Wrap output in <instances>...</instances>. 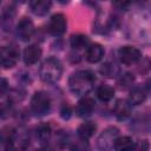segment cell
Listing matches in <instances>:
<instances>
[{
	"mask_svg": "<svg viewBox=\"0 0 151 151\" xmlns=\"http://www.w3.org/2000/svg\"><path fill=\"white\" fill-rule=\"evenodd\" d=\"M51 98L44 91H38L31 99V110L35 116H45L50 112Z\"/></svg>",
	"mask_w": 151,
	"mask_h": 151,
	"instance_id": "cell-3",
	"label": "cell"
},
{
	"mask_svg": "<svg viewBox=\"0 0 151 151\" xmlns=\"http://www.w3.org/2000/svg\"><path fill=\"white\" fill-rule=\"evenodd\" d=\"M119 58H120V61L125 65H132V64H136L140 57H142V53L140 51L134 47V46H130V45H125L123 47L119 48Z\"/></svg>",
	"mask_w": 151,
	"mask_h": 151,
	"instance_id": "cell-6",
	"label": "cell"
},
{
	"mask_svg": "<svg viewBox=\"0 0 151 151\" xmlns=\"http://www.w3.org/2000/svg\"><path fill=\"white\" fill-rule=\"evenodd\" d=\"M14 134H15V131L13 127H11V126L4 127L0 132V142L2 143V145L12 144V142L14 139Z\"/></svg>",
	"mask_w": 151,
	"mask_h": 151,
	"instance_id": "cell-20",
	"label": "cell"
},
{
	"mask_svg": "<svg viewBox=\"0 0 151 151\" xmlns=\"http://www.w3.org/2000/svg\"><path fill=\"white\" fill-rule=\"evenodd\" d=\"M41 48L38 46V45H29L27 46L24 52H22V59H24V63L27 65V66H31V65H34L41 57Z\"/></svg>",
	"mask_w": 151,
	"mask_h": 151,
	"instance_id": "cell-9",
	"label": "cell"
},
{
	"mask_svg": "<svg viewBox=\"0 0 151 151\" xmlns=\"http://www.w3.org/2000/svg\"><path fill=\"white\" fill-rule=\"evenodd\" d=\"M71 151H90V145H88L87 140L79 139L78 142H76L72 145Z\"/></svg>",
	"mask_w": 151,
	"mask_h": 151,
	"instance_id": "cell-22",
	"label": "cell"
},
{
	"mask_svg": "<svg viewBox=\"0 0 151 151\" xmlns=\"http://www.w3.org/2000/svg\"><path fill=\"white\" fill-rule=\"evenodd\" d=\"M146 96H147V92L145 91V88L137 86V87L131 90L127 101L130 103V105H140L142 103L145 101Z\"/></svg>",
	"mask_w": 151,
	"mask_h": 151,
	"instance_id": "cell-15",
	"label": "cell"
},
{
	"mask_svg": "<svg viewBox=\"0 0 151 151\" xmlns=\"http://www.w3.org/2000/svg\"><path fill=\"white\" fill-rule=\"evenodd\" d=\"M51 5H52V2L46 1V0H33L29 2L31 11L33 12V14H35L38 17L46 15L51 8Z\"/></svg>",
	"mask_w": 151,
	"mask_h": 151,
	"instance_id": "cell-13",
	"label": "cell"
},
{
	"mask_svg": "<svg viewBox=\"0 0 151 151\" xmlns=\"http://www.w3.org/2000/svg\"><path fill=\"white\" fill-rule=\"evenodd\" d=\"M20 52L15 46H4L0 50V65L5 68H11L17 65Z\"/></svg>",
	"mask_w": 151,
	"mask_h": 151,
	"instance_id": "cell-5",
	"label": "cell"
},
{
	"mask_svg": "<svg viewBox=\"0 0 151 151\" xmlns=\"http://www.w3.org/2000/svg\"><path fill=\"white\" fill-rule=\"evenodd\" d=\"M103 57H104V48L100 44H91L87 46L85 58L88 63L96 64V63L100 61L103 59Z\"/></svg>",
	"mask_w": 151,
	"mask_h": 151,
	"instance_id": "cell-10",
	"label": "cell"
},
{
	"mask_svg": "<svg viewBox=\"0 0 151 151\" xmlns=\"http://www.w3.org/2000/svg\"><path fill=\"white\" fill-rule=\"evenodd\" d=\"M96 83V74L88 70L73 72L68 78V87L74 96L85 97Z\"/></svg>",
	"mask_w": 151,
	"mask_h": 151,
	"instance_id": "cell-1",
	"label": "cell"
},
{
	"mask_svg": "<svg viewBox=\"0 0 151 151\" xmlns=\"http://www.w3.org/2000/svg\"><path fill=\"white\" fill-rule=\"evenodd\" d=\"M96 130H97L96 123H93V122H84L83 124L79 125V127L77 130V133H78L80 139L87 140L94 134Z\"/></svg>",
	"mask_w": 151,
	"mask_h": 151,
	"instance_id": "cell-14",
	"label": "cell"
},
{
	"mask_svg": "<svg viewBox=\"0 0 151 151\" xmlns=\"http://www.w3.org/2000/svg\"><path fill=\"white\" fill-rule=\"evenodd\" d=\"M113 113L114 116L123 120V119H126L130 113H131V105L127 100L125 99H118L114 104V107H113Z\"/></svg>",
	"mask_w": 151,
	"mask_h": 151,
	"instance_id": "cell-12",
	"label": "cell"
},
{
	"mask_svg": "<svg viewBox=\"0 0 151 151\" xmlns=\"http://www.w3.org/2000/svg\"><path fill=\"white\" fill-rule=\"evenodd\" d=\"M70 44H71V47L74 48V50H83V48H87V45H88V38L85 35V34H73L70 39Z\"/></svg>",
	"mask_w": 151,
	"mask_h": 151,
	"instance_id": "cell-18",
	"label": "cell"
},
{
	"mask_svg": "<svg viewBox=\"0 0 151 151\" xmlns=\"http://www.w3.org/2000/svg\"><path fill=\"white\" fill-rule=\"evenodd\" d=\"M8 90V81L5 78H0V97H2Z\"/></svg>",
	"mask_w": 151,
	"mask_h": 151,
	"instance_id": "cell-24",
	"label": "cell"
},
{
	"mask_svg": "<svg viewBox=\"0 0 151 151\" xmlns=\"http://www.w3.org/2000/svg\"><path fill=\"white\" fill-rule=\"evenodd\" d=\"M34 29L35 28H34L33 21L31 19L26 18V17L21 18L20 21L17 25V34L24 41H27V40H29L32 38V35L34 33Z\"/></svg>",
	"mask_w": 151,
	"mask_h": 151,
	"instance_id": "cell-8",
	"label": "cell"
},
{
	"mask_svg": "<svg viewBox=\"0 0 151 151\" xmlns=\"http://www.w3.org/2000/svg\"><path fill=\"white\" fill-rule=\"evenodd\" d=\"M133 81H134L133 74H131V73H125V74H123V76L119 78L118 84H119L120 88H127V87H130V86L133 84Z\"/></svg>",
	"mask_w": 151,
	"mask_h": 151,
	"instance_id": "cell-21",
	"label": "cell"
},
{
	"mask_svg": "<svg viewBox=\"0 0 151 151\" xmlns=\"http://www.w3.org/2000/svg\"><path fill=\"white\" fill-rule=\"evenodd\" d=\"M39 74H40V79L45 83L52 84L58 81L63 74L61 63L54 57H50L45 59L40 66Z\"/></svg>",
	"mask_w": 151,
	"mask_h": 151,
	"instance_id": "cell-2",
	"label": "cell"
},
{
	"mask_svg": "<svg viewBox=\"0 0 151 151\" xmlns=\"http://www.w3.org/2000/svg\"><path fill=\"white\" fill-rule=\"evenodd\" d=\"M132 151H149V142L147 140H140L137 144H134Z\"/></svg>",
	"mask_w": 151,
	"mask_h": 151,
	"instance_id": "cell-23",
	"label": "cell"
},
{
	"mask_svg": "<svg viewBox=\"0 0 151 151\" xmlns=\"http://www.w3.org/2000/svg\"><path fill=\"white\" fill-rule=\"evenodd\" d=\"M48 31L55 37L64 34L66 31V18L63 13H57L51 17L48 22Z\"/></svg>",
	"mask_w": 151,
	"mask_h": 151,
	"instance_id": "cell-7",
	"label": "cell"
},
{
	"mask_svg": "<svg viewBox=\"0 0 151 151\" xmlns=\"http://www.w3.org/2000/svg\"><path fill=\"white\" fill-rule=\"evenodd\" d=\"M34 151H42V150H34Z\"/></svg>",
	"mask_w": 151,
	"mask_h": 151,
	"instance_id": "cell-27",
	"label": "cell"
},
{
	"mask_svg": "<svg viewBox=\"0 0 151 151\" xmlns=\"http://www.w3.org/2000/svg\"><path fill=\"white\" fill-rule=\"evenodd\" d=\"M0 151H17V150L12 144H5V145H2Z\"/></svg>",
	"mask_w": 151,
	"mask_h": 151,
	"instance_id": "cell-26",
	"label": "cell"
},
{
	"mask_svg": "<svg viewBox=\"0 0 151 151\" xmlns=\"http://www.w3.org/2000/svg\"><path fill=\"white\" fill-rule=\"evenodd\" d=\"M60 113H61V117H63L64 119H67V118L71 116L70 106H68V105H64L63 109H61V111H60Z\"/></svg>",
	"mask_w": 151,
	"mask_h": 151,
	"instance_id": "cell-25",
	"label": "cell"
},
{
	"mask_svg": "<svg viewBox=\"0 0 151 151\" xmlns=\"http://www.w3.org/2000/svg\"><path fill=\"white\" fill-rule=\"evenodd\" d=\"M119 130L116 126L106 127L97 139V146L100 151H111L113 149L114 142L118 138Z\"/></svg>",
	"mask_w": 151,
	"mask_h": 151,
	"instance_id": "cell-4",
	"label": "cell"
},
{
	"mask_svg": "<svg viewBox=\"0 0 151 151\" xmlns=\"http://www.w3.org/2000/svg\"><path fill=\"white\" fill-rule=\"evenodd\" d=\"M94 100L91 97H83L77 105V113L79 117H87L90 116L94 110Z\"/></svg>",
	"mask_w": 151,
	"mask_h": 151,
	"instance_id": "cell-11",
	"label": "cell"
},
{
	"mask_svg": "<svg viewBox=\"0 0 151 151\" xmlns=\"http://www.w3.org/2000/svg\"><path fill=\"white\" fill-rule=\"evenodd\" d=\"M133 146H134L133 139L129 136H123V137H118L116 139L113 149H114V151H132Z\"/></svg>",
	"mask_w": 151,
	"mask_h": 151,
	"instance_id": "cell-16",
	"label": "cell"
},
{
	"mask_svg": "<svg viewBox=\"0 0 151 151\" xmlns=\"http://www.w3.org/2000/svg\"><path fill=\"white\" fill-rule=\"evenodd\" d=\"M114 96V88L110 85H100L97 90V97L101 101H110Z\"/></svg>",
	"mask_w": 151,
	"mask_h": 151,
	"instance_id": "cell-19",
	"label": "cell"
},
{
	"mask_svg": "<svg viewBox=\"0 0 151 151\" xmlns=\"http://www.w3.org/2000/svg\"><path fill=\"white\" fill-rule=\"evenodd\" d=\"M51 125L48 123H41L38 127H37V137L40 140L41 144H47L48 140L51 139Z\"/></svg>",
	"mask_w": 151,
	"mask_h": 151,
	"instance_id": "cell-17",
	"label": "cell"
}]
</instances>
